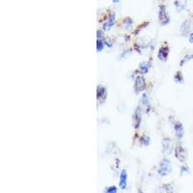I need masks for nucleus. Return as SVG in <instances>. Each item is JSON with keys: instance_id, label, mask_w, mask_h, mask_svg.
I'll use <instances>...</instances> for the list:
<instances>
[{"instance_id": "1", "label": "nucleus", "mask_w": 193, "mask_h": 193, "mask_svg": "<svg viewBox=\"0 0 193 193\" xmlns=\"http://www.w3.org/2000/svg\"><path fill=\"white\" fill-rule=\"evenodd\" d=\"M146 88V80L142 76H138L136 77L134 80V91L136 94L141 93L145 90Z\"/></svg>"}, {"instance_id": "2", "label": "nucleus", "mask_w": 193, "mask_h": 193, "mask_svg": "<svg viewBox=\"0 0 193 193\" xmlns=\"http://www.w3.org/2000/svg\"><path fill=\"white\" fill-rule=\"evenodd\" d=\"M171 171V161L168 160L167 158L163 159L161 162H160V166L158 169V174L160 176H166Z\"/></svg>"}, {"instance_id": "3", "label": "nucleus", "mask_w": 193, "mask_h": 193, "mask_svg": "<svg viewBox=\"0 0 193 193\" xmlns=\"http://www.w3.org/2000/svg\"><path fill=\"white\" fill-rule=\"evenodd\" d=\"M158 18H159V22L161 25H167L170 22V17H168L165 6H163V5L159 7Z\"/></svg>"}, {"instance_id": "4", "label": "nucleus", "mask_w": 193, "mask_h": 193, "mask_svg": "<svg viewBox=\"0 0 193 193\" xmlns=\"http://www.w3.org/2000/svg\"><path fill=\"white\" fill-rule=\"evenodd\" d=\"M140 124H141V112H140V108L137 107L132 116V125L134 128L137 130V128H139V126H140Z\"/></svg>"}, {"instance_id": "5", "label": "nucleus", "mask_w": 193, "mask_h": 193, "mask_svg": "<svg viewBox=\"0 0 193 193\" xmlns=\"http://www.w3.org/2000/svg\"><path fill=\"white\" fill-rule=\"evenodd\" d=\"M162 149H163V153L168 156L171 155L172 153V143H171V140L168 138H164L162 140Z\"/></svg>"}, {"instance_id": "6", "label": "nucleus", "mask_w": 193, "mask_h": 193, "mask_svg": "<svg viewBox=\"0 0 193 193\" xmlns=\"http://www.w3.org/2000/svg\"><path fill=\"white\" fill-rule=\"evenodd\" d=\"M168 54H169V48L168 47H161L158 51V54H157V57L160 61H165L168 57Z\"/></svg>"}, {"instance_id": "7", "label": "nucleus", "mask_w": 193, "mask_h": 193, "mask_svg": "<svg viewBox=\"0 0 193 193\" xmlns=\"http://www.w3.org/2000/svg\"><path fill=\"white\" fill-rule=\"evenodd\" d=\"M126 181H127V174H126V171L123 170L121 172L120 175V181H119V186L120 187L124 190L126 188Z\"/></svg>"}, {"instance_id": "8", "label": "nucleus", "mask_w": 193, "mask_h": 193, "mask_svg": "<svg viewBox=\"0 0 193 193\" xmlns=\"http://www.w3.org/2000/svg\"><path fill=\"white\" fill-rule=\"evenodd\" d=\"M176 156L181 160V161H185L186 160V151L181 146H178L176 148Z\"/></svg>"}, {"instance_id": "9", "label": "nucleus", "mask_w": 193, "mask_h": 193, "mask_svg": "<svg viewBox=\"0 0 193 193\" xmlns=\"http://www.w3.org/2000/svg\"><path fill=\"white\" fill-rule=\"evenodd\" d=\"M114 24H115V14H111L110 17H108V20L103 25V30H110Z\"/></svg>"}, {"instance_id": "10", "label": "nucleus", "mask_w": 193, "mask_h": 193, "mask_svg": "<svg viewBox=\"0 0 193 193\" xmlns=\"http://www.w3.org/2000/svg\"><path fill=\"white\" fill-rule=\"evenodd\" d=\"M140 102L142 104V106L144 107L145 111H149L150 108H151V104H150V101H149V98L146 94H144L142 96H141V100H140Z\"/></svg>"}, {"instance_id": "11", "label": "nucleus", "mask_w": 193, "mask_h": 193, "mask_svg": "<svg viewBox=\"0 0 193 193\" xmlns=\"http://www.w3.org/2000/svg\"><path fill=\"white\" fill-rule=\"evenodd\" d=\"M175 131H176V134H177V137L178 138H181L184 135V127H183V125L181 123H177L175 125Z\"/></svg>"}, {"instance_id": "12", "label": "nucleus", "mask_w": 193, "mask_h": 193, "mask_svg": "<svg viewBox=\"0 0 193 193\" xmlns=\"http://www.w3.org/2000/svg\"><path fill=\"white\" fill-rule=\"evenodd\" d=\"M149 69H150V63L142 62L139 64V71H140L142 74H146L149 72Z\"/></svg>"}, {"instance_id": "13", "label": "nucleus", "mask_w": 193, "mask_h": 193, "mask_svg": "<svg viewBox=\"0 0 193 193\" xmlns=\"http://www.w3.org/2000/svg\"><path fill=\"white\" fill-rule=\"evenodd\" d=\"M96 94H98V99L101 100V99H105L106 96V89L101 86V85H100V86H98V92H96Z\"/></svg>"}, {"instance_id": "14", "label": "nucleus", "mask_w": 193, "mask_h": 193, "mask_svg": "<svg viewBox=\"0 0 193 193\" xmlns=\"http://www.w3.org/2000/svg\"><path fill=\"white\" fill-rule=\"evenodd\" d=\"M104 42L102 40H100L98 39V41H96V50H98V52H101L103 50L104 48Z\"/></svg>"}, {"instance_id": "15", "label": "nucleus", "mask_w": 193, "mask_h": 193, "mask_svg": "<svg viewBox=\"0 0 193 193\" xmlns=\"http://www.w3.org/2000/svg\"><path fill=\"white\" fill-rule=\"evenodd\" d=\"M105 192H108V193H116L117 192V187L116 186H109L105 189Z\"/></svg>"}, {"instance_id": "16", "label": "nucleus", "mask_w": 193, "mask_h": 193, "mask_svg": "<svg viewBox=\"0 0 193 193\" xmlns=\"http://www.w3.org/2000/svg\"><path fill=\"white\" fill-rule=\"evenodd\" d=\"M175 80H176V82H181V83L184 81L183 76L181 74V72H178V73H177V76L175 77Z\"/></svg>"}, {"instance_id": "17", "label": "nucleus", "mask_w": 193, "mask_h": 193, "mask_svg": "<svg viewBox=\"0 0 193 193\" xmlns=\"http://www.w3.org/2000/svg\"><path fill=\"white\" fill-rule=\"evenodd\" d=\"M103 42H104V45L107 46V47H111L113 46L112 42H111V40H110L109 38H105V39L103 40Z\"/></svg>"}, {"instance_id": "18", "label": "nucleus", "mask_w": 193, "mask_h": 193, "mask_svg": "<svg viewBox=\"0 0 193 193\" xmlns=\"http://www.w3.org/2000/svg\"><path fill=\"white\" fill-rule=\"evenodd\" d=\"M142 143H143L144 145H149V143H150V138L147 137V136H144V137L142 138Z\"/></svg>"}, {"instance_id": "19", "label": "nucleus", "mask_w": 193, "mask_h": 193, "mask_svg": "<svg viewBox=\"0 0 193 193\" xmlns=\"http://www.w3.org/2000/svg\"><path fill=\"white\" fill-rule=\"evenodd\" d=\"M189 41H190V42H192L193 44V33L189 36Z\"/></svg>"}, {"instance_id": "20", "label": "nucleus", "mask_w": 193, "mask_h": 193, "mask_svg": "<svg viewBox=\"0 0 193 193\" xmlns=\"http://www.w3.org/2000/svg\"><path fill=\"white\" fill-rule=\"evenodd\" d=\"M113 3H118V2H120V0H112Z\"/></svg>"}]
</instances>
